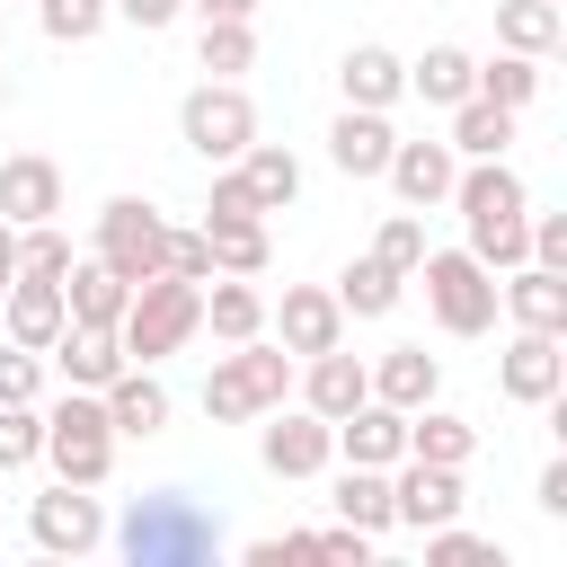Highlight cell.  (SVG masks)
Listing matches in <instances>:
<instances>
[{
  "instance_id": "obj_40",
  "label": "cell",
  "mask_w": 567,
  "mask_h": 567,
  "mask_svg": "<svg viewBox=\"0 0 567 567\" xmlns=\"http://www.w3.org/2000/svg\"><path fill=\"white\" fill-rule=\"evenodd\" d=\"M204 416H213V425H248V416H257V399H248V381H239L230 354L204 372Z\"/></svg>"
},
{
  "instance_id": "obj_10",
  "label": "cell",
  "mask_w": 567,
  "mask_h": 567,
  "mask_svg": "<svg viewBox=\"0 0 567 567\" xmlns=\"http://www.w3.org/2000/svg\"><path fill=\"white\" fill-rule=\"evenodd\" d=\"M496 390H505L514 408L558 399V390H567V346H558L549 328H514V337H505V354H496Z\"/></svg>"
},
{
  "instance_id": "obj_44",
  "label": "cell",
  "mask_w": 567,
  "mask_h": 567,
  "mask_svg": "<svg viewBox=\"0 0 567 567\" xmlns=\"http://www.w3.org/2000/svg\"><path fill=\"white\" fill-rule=\"evenodd\" d=\"M523 248H532V266H549V275H567V213H532V230H523Z\"/></svg>"
},
{
  "instance_id": "obj_36",
  "label": "cell",
  "mask_w": 567,
  "mask_h": 567,
  "mask_svg": "<svg viewBox=\"0 0 567 567\" xmlns=\"http://www.w3.org/2000/svg\"><path fill=\"white\" fill-rule=\"evenodd\" d=\"M478 97H496V106H514V115H523V106L540 97V62L496 44V62H478Z\"/></svg>"
},
{
  "instance_id": "obj_38",
  "label": "cell",
  "mask_w": 567,
  "mask_h": 567,
  "mask_svg": "<svg viewBox=\"0 0 567 567\" xmlns=\"http://www.w3.org/2000/svg\"><path fill=\"white\" fill-rule=\"evenodd\" d=\"M44 452V416H35V399H0V470H27Z\"/></svg>"
},
{
  "instance_id": "obj_30",
  "label": "cell",
  "mask_w": 567,
  "mask_h": 567,
  "mask_svg": "<svg viewBox=\"0 0 567 567\" xmlns=\"http://www.w3.org/2000/svg\"><path fill=\"white\" fill-rule=\"evenodd\" d=\"M478 89V62L461 53V44H425L416 62H408V97H425V106H461Z\"/></svg>"
},
{
  "instance_id": "obj_15",
  "label": "cell",
  "mask_w": 567,
  "mask_h": 567,
  "mask_svg": "<svg viewBox=\"0 0 567 567\" xmlns=\"http://www.w3.org/2000/svg\"><path fill=\"white\" fill-rule=\"evenodd\" d=\"M62 213V168L44 151H9L0 159V221L27 230V221H53Z\"/></svg>"
},
{
  "instance_id": "obj_13",
  "label": "cell",
  "mask_w": 567,
  "mask_h": 567,
  "mask_svg": "<svg viewBox=\"0 0 567 567\" xmlns=\"http://www.w3.org/2000/svg\"><path fill=\"white\" fill-rule=\"evenodd\" d=\"M372 399V363L363 354H346V346H328V354H301V408L310 416H346V408H363Z\"/></svg>"
},
{
  "instance_id": "obj_5",
  "label": "cell",
  "mask_w": 567,
  "mask_h": 567,
  "mask_svg": "<svg viewBox=\"0 0 567 567\" xmlns=\"http://www.w3.org/2000/svg\"><path fill=\"white\" fill-rule=\"evenodd\" d=\"M177 142H186L204 168L239 159V151L257 142V106H248V89H239V80H195V89L177 97Z\"/></svg>"
},
{
  "instance_id": "obj_31",
  "label": "cell",
  "mask_w": 567,
  "mask_h": 567,
  "mask_svg": "<svg viewBox=\"0 0 567 567\" xmlns=\"http://www.w3.org/2000/svg\"><path fill=\"white\" fill-rule=\"evenodd\" d=\"M204 248H213V275H266V257H275V239H266V213L204 221Z\"/></svg>"
},
{
  "instance_id": "obj_25",
  "label": "cell",
  "mask_w": 567,
  "mask_h": 567,
  "mask_svg": "<svg viewBox=\"0 0 567 567\" xmlns=\"http://www.w3.org/2000/svg\"><path fill=\"white\" fill-rule=\"evenodd\" d=\"M443 115H452V133H443V142H452L461 159H505V142H514V106H496V97H478V89H470V97H461V106H443Z\"/></svg>"
},
{
  "instance_id": "obj_7",
  "label": "cell",
  "mask_w": 567,
  "mask_h": 567,
  "mask_svg": "<svg viewBox=\"0 0 567 567\" xmlns=\"http://www.w3.org/2000/svg\"><path fill=\"white\" fill-rule=\"evenodd\" d=\"M27 532H35V549H53V558H89V549L106 540V505H97V487L53 478V487L27 505Z\"/></svg>"
},
{
  "instance_id": "obj_37",
  "label": "cell",
  "mask_w": 567,
  "mask_h": 567,
  "mask_svg": "<svg viewBox=\"0 0 567 567\" xmlns=\"http://www.w3.org/2000/svg\"><path fill=\"white\" fill-rule=\"evenodd\" d=\"M106 18H115L106 0H35V27H44L53 44H89V35L106 27Z\"/></svg>"
},
{
  "instance_id": "obj_42",
  "label": "cell",
  "mask_w": 567,
  "mask_h": 567,
  "mask_svg": "<svg viewBox=\"0 0 567 567\" xmlns=\"http://www.w3.org/2000/svg\"><path fill=\"white\" fill-rule=\"evenodd\" d=\"M425 558H434V567H470V558H496V567H505V549H496L487 532H461V514L425 532Z\"/></svg>"
},
{
  "instance_id": "obj_28",
  "label": "cell",
  "mask_w": 567,
  "mask_h": 567,
  "mask_svg": "<svg viewBox=\"0 0 567 567\" xmlns=\"http://www.w3.org/2000/svg\"><path fill=\"white\" fill-rule=\"evenodd\" d=\"M408 452H416V461H443V470H470V452H478V425L425 399V408H408Z\"/></svg>"
},
{
  "instance_id": "obj_46",
  "label": "cell",
  "mask_w": 567,
  "mask_h": 567,
  "mask_svg": "<svg viewBox=\"0 0 567 567\" xmlns=\"http://www.w3.org/2000/svg\"><path fill=\"white\" fill-rule=\"evenodd\" d=\"M230 213H257V195H248V177L221 159V168H213V195H204V221H230Z\"/></svg>"
},
{
  "instance_id": "obj_9",
  "label": "cell",
  "mask_w": 567,
  "mask_h": 567,
  "mask_svg": "<svg viewBox=\"0 0 567 567\" xmlns=\"http://www.w3.org/2000/svg\"><path fill=\"white\" fill-rule=\"evenodd\" d=\"M461 505H470L461 470H443V461H416V452H399V461H390V523H408V532H434V523H452Z\"/></svg>"
},
{
  "instance_id": "obj_6",
  "label": "cell",
  "mask_w": 567,
  "mask_h": 567,
  "mask_svg": "<svg viewBox=\"0 0 567 567\" xmlns=\"http://www.w3.org/2000/svg\"><path fill=\"white\" fill-rule=\"evenodd\" d=\"M159 239H168L159 204H142V195H106V213H97V248H89V257H106L124 284H151V275H168V266H159Z\"/></svg>"
},
{
  "instance_id": "obj_48",
  "label": "cell",
  "mask_w": 567,
  "mask_h": 567,
  "mask_svg": "<svg viewBox=\"0 0 567 567\" xmlns=\"http://www.w3.org/2000/svg\"><path fill=\"white\" fill-rule=\"evenodd\" d=\"M532 505H540L549 523H567V461H549V470H540V487H532Z\"/></svg>"
},
{
  "instance_id": "obj_41",
  "label": "cell",
  "mask_w": 567,
  "mask_h": 567,
  "mask_svg": "<svg viewBox=\"0 0 567 567\" xmlns=\"http://www.w3.org/2000/svg\"><path fill=\"white\" fill-rule=\"evenodd\" d=\"M372 257H381L390 275H416V257H425V221H416V213H390V221L372 230Z\"/></svg>"
},
{
  "instance_id": "obj_33",
  "label": "cell",
  "mask_w": 567,
  "mask_h": 567,
  "mask_svg": "<svg viewBox=\"0 0 567 567\" xmlns=\"http://www.w3.org/2000/svg\"><path fill=\"white\" fill-rule=\"evenodd\" d=\"M328 505H337V523H354L363 540H381V532H390V470H363V461H346Z\"/></svg>"
},
{
  "instance_id": "obj_47",
  "label": "cell",
  "mask_w": 567,
  "mask_h": 567,
  "mask_svg": "<svg viewBox=\"0 0 567 567\" xmlns=\"http://www.w3.org/2000/svg\"><path fill=\"white\" fill-rule=\"evenodd\" d=\"M124 27H142V35H159V27H177L186 18V0H106Z\"/></svg>"
},
{
  "instance_id": "obj_27",
  "label": "cell",
  "mask_w": 567,
  "mask_h": 567,
  "mask_svg": "<svg viewBox=\"0 0 567 567\" xmlns=\"http://www.w3.org/2000/svg\"><path fill=\"white\" fill-rule=\"evenodd\" d=\"M434 390H443V354H425V346H390L372 363V399H390V408H425Z\"/></svg>"
},
{
  "instance_id": "obj_50",
  "label": "cell",
  "mask_w": 567,
  "mask_h": 567,
  "mask_svg": "<svg viewBox=\"0 0 567 567\" xmlns=\"http://www.w3.org/2000/svg\"><path fill=\"white\" fill-rule=\"evenodd\" d=\"M9 284H18V230L0 221V292H9Z\"/></svg>"
},
{
  "instance_id": "obj_3",
  "label": "cell",
  "mask_w": 567,
  "mask_h": 567,
  "mask_svg": "<svg viewBox=\"0 0 567 567\" xmlns=\"http://www.w3.org/2000/svg\"><path fill=\"white\" fill-rule=\"evenodd\" d=\"M35 461H53V478H71V487H106V470H115L106 399H97V390H62V399L44 408V452H35Z\"/></svg>"
},
{
  "instance_id": "obj_24",
  "label": "cell",
  "mask_w": 567,
  "mask_h": 567,
  "mask_svg": "<svg viewBox=\"0 0 567 567\" xmlns=\"http://www.w3.org/2000/svg\"><path fill=\"white\" fill-rule=\"evenodd\" d=\"M452 204H461V221H496V213H523L532 195H523V177H514L505 159H461Z\"/></svg>"
},
{
  "instance_id": "obj_32",
  "label": "cell",
  "mask_w": 567,
  "mask_h": 567,
  "mask_svg": "<svg viewBox=\"0 0 567 567\" xmlns=\"http://www.w3.org/2000/svg\"><path fill=\"white\" fill-rule=\"evenodd\" d=\"M328 292H337V310H346V319H390V310H399V292H408V275H390V266L363 248Z\"/></svg>"
},
{
  "instance_id": "obj_1",
  "label": "cell",
  "mask_w": 567,
  "mask_h": 567,
  "mask_svg": "<svg viewBox=\"0 0 567 567\" xmlns=\"http://www.w3.org/2000/svg\"><path fill=\"white\" fill-rule=\"evenodd\" d=\"M115 549H124L133 567H204V558L221 549V523H213L186 487H151V496H133V514L115 523Z\"/></svg>"
},
{
  "instance_id": "obj_45",
  "label": "cell",
  "mask_w": 567,
  "mask_h": 567,
  "mask_svg": "<svg viewBox=\"0 0 567 567\" xmlns=\"http://www.w3.org/2000/svg\"><path fill=\"white\" fill-rule=\"evenodd\" d=\"M44 390V354L35 346H0V399H35Z\"/></svg>"
},
{
  "instance_id": "obj_11",
  "label": "cell",
  "mask_w": 567,
  "mask_h": 567,
  "mask_svg": "<svg viewBox=\"0 0 567 567\" xmlns=\"http://www.w3.org/2000/svg\"><path fill=\"white\" fill-rule=\"evenodd\" d=\"M266 328L284 337V354H328V346H346V310H337L328 284H284V301L266 310Z\"/></svg>"
},
{
  "instance_id": "obj_17",
  "label": "cell",
  "mask_w": 567,
  "mask_h": 567,
  "mask_svg": "<svg viewBox=\"0 0 567 567\" xmlns=\"http://www.w3.org/2000/svg\"><path fill=\"white\" fill-rule=\"evenodd\" d=\"M399 452H408V408H390V399H363V408H346V416H337V461L390 470Z\"/></svg>"
},
{
  "instance_id": "obj_16",
  "label": "cell",
  "mask_w": 567,
  "mask_h": 567,
  "mask_svg": "<svg viewBox=\"0 0 567 567\" xmlns=\"http://www.w3.org/2000/svg\"><path fill=\"white\" fill-rule=\"evenodd\" d=\"M496 310L514 319V328H549V337H567V275H549V266H505V284H496Z\"/></svg>"
},
{
  "instance_id": "obj_49",
  "label": "cell",
  "mask_w": 567,
  "mask_h": 567,
  "mask_svg": "<svg viewBox=\"0 0 567 567\" xmlns=\"http://www.w3.org/2000/svg\"><path fill=\"white\" fill-rule=\"evenodd\" d=\"M195 18H257V0H186Z\"/></svg>"
},
{
  "instance_id": "obj_22",
  "label": "cell",
  "mask_w": 567,
  "mask_h": 567,
  "mask_svg": "<svg viewBox=\"0 0 567 567\" xmlns=\"http://www.w3.org/2000/svg\"><path fill=\"white\" fill-rule=\"evenodd\" d=\"M204 328H213L221 346L266 337V292H257V275H213V284H204Z\"/></svg>"
},
{
  "instance_id": "obj_19",
  "label": "cell",
  "mask_w": 567,
  "mask_h": 567,
  "mask_svg": "<svg viewBox=\"0 0 567 567\" xmlns=\"http://www.w3.org/2000/svg\"><path fill=\"white\" fill-rule=\"evenodd\" d=\"M124 301H133V284H124L106 257H71V266H62V310H71V328H115Z\"/></svg>"
},
{
  "instance_id": "obj_18",
  "label": "cell",
  "mask_w": 567,
  "mask_h": 567,
  "mask_svg": "<svg viewBox=\"0 0 567 567\" xmlns=\"http://www.w3.org/2000/svg\"><path fill=\"white\" fill-rule=\"evenodd\" d=\"M390 106H346L337 124H328V159H337V177H381L390 168Z\"/></svg>"
},
{
  "instance_id": "obj_8",
  "label": "cell",
  "mask_w": 567,
  "mask_h": 567,
  "mask_svg": "<svg viewBox=\"0 0 567 567\" xmlns=\"http://www.w3.org/2000/svg\"><path fill=\"white\" fill-rule=\"evenodd\" d=\"M257 461H266L275 478H319V470L337 461V425L310 416V408H266V425H257Z\"/></svg>"
},
{
  "instance_id": "obj_14",
  "label": "cell",
  "mask_w": 567,
  "mask_h": 567,
  "mask_svg": "<svg viewBox=\"0 0 567 567\" xmlns=\"http://www.w3.org/2000/svg\"><path fill=\"white\" fill-rule=\"evenodd\" d=\"M97 399H106V425H115V443H151V434L168 425V381H159L151 363H124V372H115Z\"/></svg>"
},
{
  "instance_id": "obj_52",
  "label": "cell",
  "mask_w": 567,
  "mask_h": 567,
  "mask_svg": "<svg viewBox=\"0 0 567 567\" xmlns=\"http://www.w3.org/2000/svg\"><path fill=\"white\" fill-rule=\"evenodd\" d=\"M0 44H9V35H0Z\"/></svg>"
},
{
  "instance_id": "obj_12",
  "label": "cell",
  "mask_w": 567,
  "mask_h": 567,
  "mask_svg": "<svg viewBox=\"0 0 567 567\" xmlns=\"http://www.w3.org/2000/svg\"><path fill=\"white\" fill-rule=\"evenodd\" d=\"M390 195L408 204V213H434V204H452V177H461V151L452 142H390Z\"/></svg>"
},
{
  "instance_id": "obj_43",
  "label": "cell",
  "mask_w": 567,
  "mask_h": 567,
  "mask_svg": "<svg viewBox=\"0 0 567 567\" xmlns=\"http://www.w3.org/2000/svg\"><path fill=\"white\" fill-rule=\"evenodd\" d=\"M159 266H168V275H186V284H213V248H204V221H195V230H177V221H168V239H159Z\"/></svg>"
},
{
  "instance_id": "obj_20",
  "label": "cell",
  "mask_w": 567,
  "mask_h": 567,
  "mask_svg": "<svg viewBox=\"0 0 567 567\" xmlns=\"http://www.w3.org/2000/svg\"><path fill=\"white\" fill-rule=\"evenodd\" d=\"M0 319H9V346H53L62 328H71V310H62V284H35V275H18L9 292H0Z\"/></svg>"
},
{
  "instance_id": "obj_35",
  "label": "cell",
  "mask_w": 567,
  "mask_h": 567,
  "mask_svg": "<svg viewBox=\"0 0 567 567\" xmlns=\"http://www.w3.org/2000/svg\"><path fill=\"white\" fill-rule=\"evenodd\" d=\"M230 363H239V381H248V399H257V416L292 399V354H284V346H266V337H248V346H230Z\"/></svg>"
},
{
  "instance_id": "obj_29",
  "label": "cell",
  "mask_w": 567,
  "mask_h": 567,
  "mask_svg": "<svg viewBox=\"0 0 567 567\" xmlns=\"http://www.w3.org/2000/svg\"><path fill=\"white\" fill-rule=\"evenodd\" d=\"M558 35H567V9H558V0H496V44H505V53L549 62Z\"/></svg>"
},
{
  "instance_id": "obj_39",
  "label": "cell",
  "mask_w": 567,
  "mask_h": 567,
  "mask_svg": "<svg viewBox=\"0 0 567 567\" xmlns=\"http://www.w3.org/2000/svg\"><path fill=\"white\" fill-rule=\"evenodd\" d=\"M62 266H71V239H62L53 221H27V230H18V275H35V284H62Z\"/></svg>"
},
{
  "instance_id": "obj_4",
  "label": "cell",
  "mask_w": 567,
  "mask_h": 567,
  "mask_svg": "<svg viewBox=\"0 0 567 567\" xmlns=\"http://www.w3.org/2000/svg\"><path fill=\"white\" fill-rule=\"evenodd\" d=\"M408 284H425V310H434L443 337H487L496 328V275L470 248H425Z\"/></svg>"
},
{
  "instance_id": "obj_21",
  "label": "cell",
  "mask_w": 567,
  "mask_h": 567,
  "mask_svg": "<svg viewBox=\"0 0 567 567\" xmlns=\"http://www.w3.org/2000/svg\"><path fill=\"white\" fill-rule=\"evenodd\" d=\"M337 89H346V106H399V97H408V62H399L390 44H346Z\"/></svg>"
},
{
  "instance_id": "obj_51",
  "label": "cell",
  "mask_w": 567,
  "mask_h": 567,
  "mask_svg": "<svg viewBox=\"0 0 567 567\" xmlns=\"http://www.w3.org/2000/svg\"><path fill=\"white\" fill-rule=\"evenodd\" d=\"M0 106H9V71H0Z\"/></svg>"
},
{
  "instance_id": "obj_34",
  "label": "cell",
  "mask_w": 567,
  "mask_h": 567,
  "mask_svg": "<svg viewBox=\"0 0 567 567\" xmlns=\"http://www.w3.org/2000/svg\"><path fill=\"white\" fill-rule=\"evenodd\" d=\"M195 62H204V80H239V71H257V18H204Z\"/></svg>"
},
{
  "instance_id": "obj_2",
  "label": "cell",
  "mask_w": 567,
  "mask_h": 567,
  "mask_svg": "<svg viewBox=\"0 0 567 567\" xmlns=\"http://www.w3.org/2000/svg\"><path fill=\"white\" fill-rule=\"evenodd\" d=\"M195 328H204V284H186V275H151V284H133V301H124V319H115L124 363H168Z\"/></svg>"
},
{
  "instance_id": "obj_23",
  "label": "cell",
  "mask_w": 567,
  "mask_h": 567,
  "mask_svg": "<svg viewBox=\"0 0 567 567\" xmlns=\"http://www.w3.org/2000/svg\"><path fill=\"white\" fill-rule=\"evenodd\" d=\"M44 354L62 363V381H71V390H106V381L124 372V337H115V328H62Z\"/></svg>"
},
{
  "instance_id": "obj_26",
  "label": "cell",
  "mask_w": 567,
  "mask_h": 567,
  "mask_svg": "<svg viewBox=\"0 0 567 567\" xmlns=\"http://www.w3.org/2000/svg\"><path fill=\"white\" fill-rule=\"evenodd\" d=\"M230 168L248 177V195H257V213H292V204H301V159H292L284 142H248V151H239Z\"/></svg>"
}]
</instances>
